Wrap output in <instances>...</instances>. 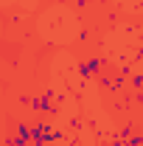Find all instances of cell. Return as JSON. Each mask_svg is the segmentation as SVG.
<instances>
[{"instance_id": "obj_3", "label": "cell", "mask_w": 143, "mask_h": 146, "mask_svg": "<svg viewBox=\"0 0 143 146\" xmlns=\"http://www.w3.org/2000/svg\"><path fill=\"white\" fill-rule=\"evenodd\" d=\"M11 138H14L17 146H28V143H31V124H28V121H17Z\"/></svg>"}, {"instance_id": "obj_4", "label": "cell", "mask_w": 143, "mask_h": 146, "mask_svg": "<svg viewBox=\"0 0 143 146\" xmlns=\"http://www.w3.org/2000/svg\"><path fill=\"white\" fill-rule=\"evenodd\" d=\"M51 129H54V127H51L45 118H36L34 124H31V143H34V141H45Z\"/></svg>"}, {"instance_id": "obj_10", "label": "cell", "mask_w": 143, "mask_h": 146, "mask_svg": "<svg viewBox=\"0 0 143 146\" xmlns=\"http://www.w3.org/2000/svg\"><path fill=\"white\" fill-rule=\"evenodd\" d=\"M138 104H140V107H143V93H138Z\"/></svg>"}, {"instance_id": "obj_5", "label": "cell", "mask_w": 143, "mask_h": 146, "mask_svg": "<svg viewBox=\"0 0 143 146\" xmlns=\"http://www.w3.org/2000/svg\"><path fill=\"white\" fill-rule=\"evenodd\" d=\"M59 141H68V135H65L62 129H51L48 138H45V143H59Z\"/></svg>"}, {"instance_id": "obj_9", "label": "cell", "mask_w": 143, "mask_h": 146, "mask_svg": "<svg viewBox=\"0 0 143 146\" xmlns=\"http://www.w3.org/2000/svg\"><path fill=\"white\" fill-rule=\"evenodd\" d=\"M90 3H95V0H76V6H90Z\"/></svg>"}, {"instance_id": "obj_7", "label": "cell", "mask_w": 143, "mask_h": 146, "mask_svg": "<svg viewBox=\"0 0 143 146\" xmlns=\"http://www.w3.org/2000/svg\"><path fill=\"white\" fill-rule=\"evenodd\" d=\"M132 132H135V121H129V124H124V129H121V135H118V138H121V141H126V138H129Z\"/></svg>"}, {"instance_id": "obj_6", "label": "cell", "mask_w": 143, "mask_h": 146, "mask_svg": "<svg viewBox=\"0 0 143 146\" xmlns=\"http://www.w3.org/2000/svg\"><path fill=\"white\" fill-rule=\"evenodd\" d=\"M124 146H143V135L140 132H132V135L124 141Z\"/></svg>"}, {"instance_id": "obj_8", "label": "cell", "mask_w": 143, "mask_h": 146, "mask_svg": "<svg viewBox=\"0 0 143 146\" xmlns=\"http://www.w3.org/2000/svg\"><path fill=\"white\" fill-rule=\"evenodd\" d=\"M132 87H135V90H143V76H140V73L132 76Z\"/></svg>"}, {"instance_id": "obj_11", "label": "cell", "mask_w": 143, "mask_h": 146, "mask_svg": "<svg viewBox=\"0 0 143 146\" xmlns=\"http://www.w3.org/2000/svg\"><path fill=\"white\" fill-rule=\"evenodd\" d=\"M140 135H143V129H140Z\"/></svg>"}, {"instance_id": "obj_2", "label": "cell", "mask_w": 143, "mask_h": 146, "mask_svg": "<svg viewBox=\"0 0 143 146\" xmlns=\"http://www.w3.org/2000/svg\"><path fill=\"white\" fill-rule=\"evenodd\" d=\"M101 68H104V62H101L98 56H90L87 62H81V65H79V76H81V79H93V76H98V73H101Z\"/></svg>"}, {"instance_id": "obj_1", "label": "cell", "mask_w": 143, "mask_h": 146, "mask_svg": "<svg viewBox=\"0 0 143 146\" xmlns=\"http://www.w3.org/2000/svg\"><path fill=\"white\" fill-rule=\"evenodd\" d=\"M54 98H56V93L48 87L42 96H34V98L28 101V107L34 110V112H42V115H56V104H54Z\"/></svg>"}]
</instances>
